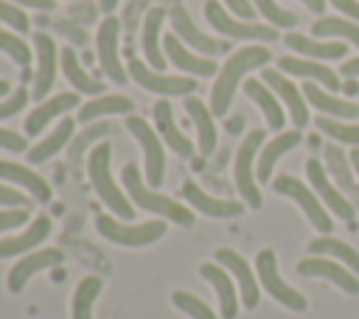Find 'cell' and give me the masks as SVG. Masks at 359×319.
Returning <instances> with one entry per match:
<instances>
[{"mask_svg": "<svg viewBox=\"0 0 359 319\" xmlns=\"http://www.w3.org/2000/svg\"><path fill=\"white\" fill-rule=\"evenodd\" d=\"M339 73H342L345 78H356V76H359V59H348V62L339 67Z\"/></svg>", "mask_w": 359, "mask_h": 319, "instance_id": "cell-54", "label": "cell"}, {"mask_svg": "<svg viewBox=\"0 0 359 319\" xmlns=\"http://www.w3.org/2000/svg\"><path fill=\"white\" fill-rule=\"evenodd\" d=\"M342 14H348V20L359 22V0H331Z\"/></svg>", "mask_w": 359, "mask_h": 319, "instance_id": "cell-52", "label": "cell"}, {"mask_svg": "<svg viewBox=\"0 0 359 319\" xmlns=\"http://www.w3.org/2000/svg\"><path fill=\"white\" fill-rule=\"evenodd\" d=\"M216 263H219V266H224V269L236 277V283H238V294H241V302H244L247 308H255L261 294H258V280H255L252 269L247 266V260H244L238 252H233V249H219V252H216Z\"/></svg>", "mask_w": 359, "mask_h": 319, "instance_id": "cell-21", "label": "cell"}, {"mask_svg": "<svg viewBox=\"0 0 359 319\" xmlns=\"http://www.w3.org/2000/svg\"><path fill=\"white\" fill-rule=\"evenodd\" d=\"M168 20V6L157 3L146 11L143 17V34H140V45H143V53H146V62L154 67V70H163L165 67V53H163V22Z\"/></svg>", "mask_w": 359, "mask_h": 319, "instance_id": "cell-15", "label": "cell"}, {"mask_svg": "<svg viewBox=\"0 0 359 319\" xmlns=\"http://www.w3.org/2000/svg\"><path fill=\"white\" fill-rule=\"evenodd\" d=\"M95 229L121 246H149L154 241H160L165 235V221L154 218V221H140V224H126V221H115L112 215H98L95 218Z\"/></svg>", "mask_w": 359, "mask_h": 319, "instance_id": "cell-4", "label": "cell"}, {"mask_svg": "<svg viewBox=\"0 0 359 319\" xmlns=\"http://www.w3.org/2000/svg\"><path fill=\"white\" fill-rule=\"evenodd\" d=\"M264 84H269V90L275 92V95H280V101L286 104V109H289V115H292V123L297 126V129H303L306 123H309V112H306V104H303V90L297 87V84H292L286 76H280V70H264Z\"/></svg>", "mask_w": 359, "mask_h": 319, "instance_id": "cell-20", "label": "cell"}, {"mask_svg": "<svg viewBox=\"0 0 359 319\" xmlns=\"http://www.w3.org/2000/svg\"><path fill=\"white\" fill-rule=\"evenodd\" d=\"M163 53L174 67L185 70V73H194V76H213L216 73V64L210 59H205L202 53H194L191 48H185V42L177 34L163 36Z\"/></svg>", "mask_w": 359, "mask_h": 319, "instance_id": "cell-19", "label": "cell"}, {"mask_svg": "<svg viewBox=\"0 0 359 319\" xmlns=\"http://www.w3.org/2000/svg\"><path fill=\"white\" fill-rule=\"evenodd\" d=\"M348 157H351V165H353V171L359 173V148H353V151H351Z\"/></svg>", "mask_w": 359, "mask_h": 319, "instance_id": "cell-59", "label": "cell"}, {"mask_svg": "<svg viewBox=\"0 0 359 319\" xmlns=\"http://www.w3.org/2000/svg\"><path fill=\"white\" fill-rule=\"evenodd\" d=\"M303 95L311 101V106H314V109H320V112H323V115H328V118L353 120V118L359 115V106H353L351 101H342V98H337V95L325 92V90H323V87H317V84H303Z\"/></svg>", "mask_w": 359, "mask_h": 319, "instance_id": "cell-29", "label": "cell"}, {"mask_svg": "<svg viewBox=\"0 0 359 319\" xmlns=\"http://www.w3.org/2000/svg\"><path fill=\"white\" fill-rule=\"evenodd\" d=\"M0 148H8V151H25L28 143H25V137H22L20 132H14V129H3V126H0Z\"/></svg>", "mask_w": 359, "mask_h": 319, "instance_id": "cell-49", "label": "cell"}, {"mask_svg": "<svg viewBox=\"0 0 359 319\" xmlns=\"http://www.w3.org/2000/svg\"><path fill=\"white\" fill-rule=\"evenodd\" d=\"M272 190L280 193V196L294 199V204L309 215V221H311L323 235L331 232L334 221H331V215L325 213V204H323L320 196H317L309 185H303L297 176H292V173H280V176H275V179H272Z\"/></svg>", "mask_w": 359, "mask_h": 319, "instance_id": "cell-6", "label": "cell"}, {"mask_svg": "<svg viewBox=\"0 0 359 319\" xmlns=\"http://www.w3.org/2000/svg\"><path fill=\"white\" fill-rule=\"evenodd\" d=\"M14 6H28V8H39V11H50L56 6V0H8Z\"/></svg>", "mask_w": 359, "mask_h": 319, "instance_id": "cell-53", "label": "cell"}, {"mask_svg": "<svg viewBox=\"0 0 359 319\" xmlns=\"http://www.w3.org/2000/svg\"><path fill=\"white\" fill-rule=\"evenodd\" d=\"M309 252L311 255H323V257H337L339 263H345L353 274H359V252L353 246H348L345 241L339 238H331V235H320L309 243Z\"/></svg>", "mask_w": 359, "mask_h": 319, "instance_id": "cell-37", "label": "cell"}, {"mask_svg": "<svg viewBox=\"0 0 359 319\" xmlns=\"http://www.w3.org/2000/svg\"><path fill=\"white\" fill-rule=\"evenodd\" d=\"M3 95H8V84L0 78V98H3Z\"/></svg>", "mask_w": 359, "mask_h": 319, "instance_id": "cell-60", "label": "cell"}, {"mask_svg": "<svg viewBox=\"0 0 359 319\" xmlns=\"http://www.w3.org/2000/svg\"><path fill=\"white\" fill-rule=\"evenodd\" d=\"M300 140H303L300 132H280L275 140H269V143L261 148V154H258V179H261V182H269L275 162H278L286 151H292Z\"/></svg>", "mask_w": 359, "mask_h": 319, "instance_id": "cell-31", "label": "cell"}, {"mask_svg": "<svg viewBox=\"0 0 359 319\" xmlns=\"http://www.w3.org/2000/svg\"><path fill=\"white\" fill-rule=\"evenodd\" d=\"M73 129H76V123H73V118L70 115H65V118H59V123L45 134V140H39L34 148H28V162H34V165H39V162H45V160H50L53 154H59L65 146H67V140L73 137Z\"/></svg>", "mask_w": 359, "mask_h": 319, "instance_id": "cell-28", "label": "cell"}, {"mask_svg": "<svg viewBox=\"0 0 359 319\" xmlns=\"http://www.w3.org/2000/svg\"><path fill=\"white\" fill-rule=\"evenodd\" d=\"M306 173H309L311 190L320 196V201H325V207H328L331 213H337L339 218H345L348 227H353V213H356V207L345 199V193H342L339 187L331 185V179L325 176V165H323L320 160H309V162H306Z\"/></svg>", "mask_w": 359, "mask_h": 319, "instance_id": "cell-13", "label": "cell"}, {"mask_svg": "<svg viewBox=\"0 0 359 319\" xmlns=\"http://www.w3.org/2000/svg\"><path fill=\"white\" fill-rule=\"evenodd\" d=\"M48 235H50V218L48 215H36L20 235L0 238V257H14V255H22V252H31Z\"/></svg>", "mask_w": 359, "mask_h": 319, "instance_id": "cell-26", "label": "cell"}, {"mask_svg": "<svg viewBox=\"0 0 359 319\" xmlns=\"http://www.w3.org/2000/svg\"><path fill=\"white\" fill-rule=\"evenodd\" d=\"M182 199L199 210L202 215H210V218H236L244 213V204L241 201H233V199H216L210 193H205L196 182H185L182 185Z\"/></svg>", "mask_w": 359, "mask_h": 319, "instance_id": "cell-17", "label": "cell"}, {"mask_svg": "<svg viewBox=\"0 0 359 319\" xmlns=\"http://www.w3.org/2000/svg\"><path fill=\"white\" fill-rule=\"evenodd\" d=\"M0 22H6V25H11L14 31H28V25H31V20L25 17V11H22V6H14V3H8V0H0Z\"/></svg>", "mask_w": 359, "mask_h": 319, "instance_id": "cell-44", "label": "cell"}, {"mask_svg": "<svg viewBox=\"0 0 359 319\" xmlns=\"http://www.w3.org/2000/svg\"><path fill=\"white\" fill-rule=\"evenodd\" d=\"M59 31L70 34L76 42H84V31H81V28H76V25H70V22H59Z\"/></svg>", "mask_w": 359, "mask_h": 319, "instance_id": "cell-55", "label": "cell"}, {"mask_svg": "<svg viewBox=\"0 0 359 319\" xmlns=\"http://www.w3.org/2000/svg\"><path fill=\"white\" fill-rule=\"evenodd\" d=\"M185 109H188V115H191V120H194V126H196L199 151H202V154H213V148H216V126H213V112H210V106H205L199 98L188 95V98H185Z\"/></svg>", "mask_w": 359, "mask_h": 319, "instance_id": "cell-33", "label": "cell"}, {"mask_svg": "<svg viewBox=\"0 0 359 319\" xmlns=\"http://www.w3.org/2000/svg\"><path fill=\"white\" fill-rule=\"evenodd\" d=\"M280 70L283 73H292V76H303V78H314L320 84H325V90H342L339 84V76L334 70H328L325 64H317V62H303V59H294V56H280Z\"/></svg>", "mask_w": 359, "mask_h": 319, "instance_id": "cell-35", "label": "cell"}, {"mask_svg": "<svg viewBox=\"0 0 359 319\" xmlns=\"http://www.w3.org/2000/svg\"><path fill=\"white\" fill-rule=\"evenodd\" d=\"M224 6L238 17V20H252L255 17V6L250 0H224Z\"/></svg>", "mask_w": 359, "mask_h": 319, "instance_id": "cell-51", "label": "cell"}, {"mask_svg": "<svg viewBox=\"0 0 359 319\" xmlns=\"http://www.w3.org/2000/svg\"><path fill=\"white\" fill-rule=\"evenodd\" d=\"M261 146H264V132L261 129H252L247 137H244V143L238 146V151H236V162H233V176H236V187H238V193H241V199L247 201V207H252V210H258L261 207V190H258V185H255V173H252V162H255V154L261 151Z\"/></svg>", "mask_w": 359, "mask_h": 319, "instance_id": "cell-5", "label": "cell"}, {"mask_svg": "<svg viewBox=\"0 0 359 319\" xmlns=\"http://www.w3.org/2000/svg\"><path fill=\"white\" fill-rule=\"evenodd\" d=\"M255 271H258V283L266 288V294L272 297V299H278L280 305H286L289 311H306V297L297 291V288H292L283 277H280V271H278V257H275V252L272 249H261L258 252V257H255Z\"/></svg>", "mask_w": 359, "mask_h": 319, "instance_id": "cell-8", "label": "cell"}, {"mask_svg": "<svg viewBox=\"0 0 359 319\" xmlns=\"http://www.w3.org/2000/svg\"><path fill=\"white\" fill-rule=\"evenodd\" d=\"M34 48H36V73H34V92L31 95L36 101H42L45 92L53 87V76H56V42L45 31H36Z\"/></svg>", "mask_w": 359, "mask_h": 319, "instance_id": "cell-18", "label": "cell"}, {"mask_svg": "<svg viewBox=\"0 0 359 319\" xmlns=\"http://www.w3.org/2000/svg\"><path fill=\"white\" fill-rule=\"evenodd\" d=\"M126 129L132 132V137L140 143L143 148V160H146V182L149 187H160L163 185V173H165V154H163V140L157 134V129H151L143 118L137 115H126Z\"/></svg>", "mask_w": 359, "mask_h": 319, "instance_id": "cell-9", "label": "cell"}, {"mask_svg": "<svg viewBox=\"0 0 359 319\" xmlns=\"http://www.w3.org/2000/svg\"><path fill=\"white\" fill-rule=\"evenodd\" d=\"M205 17L219 34H224L230 39H258V42H275L278 39V31L272 25H261V22H252V20H238V17L227 14L219 0L205 3Z\"/></svg>", "mask_w": 359, "mask_h": 319, "instance_id": "cell-7", "label": "cell"}, {"mask_svg": "<svg viewBox=\"0 0 359 319\" xmlns=\"http://www.w3.org/2000/svg\"><path fill=\"white\" fill-rule=\"evenodd\" d=\"M283 42L303 53V56H311V59H342L348 53V45L345 42H320V39H311V36H303V34H286Z\"/></svg>", "mask_w": 359, "mask_h": 319, "instance_id": "cell-34", "label": "cell"}, {"mask_svg": "<svg viewBox=\"0 0 359 319\" xmlns=\"http://www.w3.org/2000/svg\"><path fill=\"white\" fill-rule=\"evenodd\" d=\"M121 182L132 199V204H137L140 210H149V213H157V218H165V221H177L180 227H191L194 224V213L188 207H182L177 199L160 193V190H151L143 176H140V168L135 162H126L123 165V173H121Z\"/></svg>", "mask_w": 359, "mask_h": 319, "instance_id": "cell-2", "label": "cell"}, {"mask_svg": "<svg viewBox=\"0 0 359 319\" xmlns=\"http://www.w3.org/2000/svg\"><path fill=\"white\" fill-rule=\"evenodd\" d=\"M199 274L213 285L216 297H219V308H222V316L224 319H236L238 313V297H236V283L230 277V271L219 263H202L199 266Z\"/></svg>", "mask_w": 359, "mask_h": 319, "instance_id": "cell-23", "label": "cell"}, {"mask_svg": "<svg viewBox=\"0 0 359 319\" xmlns=\"http://www.w3.org/2000/svg\"><path fill=\"white\" fill-rule=\"evenodd\" d=\"M25 104H28V90H25V87H14V90L0 101V120L14 118L20 109H25Z\"/></svg>", "mask_w": 359, "mask_h": 319, "instance_id": "cell-45", "label": "cell"}, {"mask_svg": "<svg viewBox=\"0 0 359 319\" xmlns=\"http://www.w3.org/2000/svg\"><path fill=\"white\" fill-rule=\"evenodd\" d=\"M317 129L325 132L328 137L334 140H342V143H351V146H359V126H348L337 118H328V115H320L317 118Z\"/></svg>", "mask_w": 359, "mask_h": 319, "instance_id": "cell-41", "label": "cell"}, {"mask_svg": "<svg viewBox=\"0 0 359 319\" xmlns=\"http://www.w3.org/2000/svg\"><path fill=\"white\" fill-rule=\"evenodd\" d=\"M129 76L149 92H157V95H191L196 90V81L188 78V76H165L154 67H149L146 62L140 59H132L129 62Z\"/></svg>", "mask_w": 359, "mask_h": 319, "instance_id": "cell-10", "label": "cell"}, {"mask_svg": "<svg viewBox=\"0 0 359 319\" xmlns=\"http://www.w3.org/2000/svg\"><path fill=\"white\" fill-rule=\"evenodd\" d=\"M25 221H28V210H25V207H8V210H0V232L14 229V227H22Z\"/></svg>", "mask_w": 359, "mask_h": 319, "instance_id": "cell-47", "label": "cell"}, {"mask_svg": "<svg viewBox=\"0 0 359 319\" xmlns=\"http://www.w3.org/2000/svg\"><path fill=\"white\" fill-rule=\"evenodd\" d=\"M101 288H104V280L95 277V274H87L76 285V291H73V311H70L73 319H93V302L101 294Z\"/></svg>", "mask_w": 359, "mask_h": 319, "instance_id": "cell-38", "label": "cell"}, {"mask_svg": "<svg viewBox=\"0 0 359 319\" xmlns=\"http://www.w3.org/2000/svg\"><path fill=\"white\" fill-rule=\"evenodd\" d=\"M62 73L67 78L70 87H76V92H87V95H104V84L98 78H93L81 64H79V56L73 48H65L62 50Z\"/></svg>", "mask_w": 359, "mask_h": 319, "instance_id": "cell-32", "label": "cell"}, {"mask_svg": "<svg viewBox=\"0 0 359 319\" xmlns=\"http://www.w3.org/2000/svg\"><path fill=\"white\" fill-rule=\"evenodd\" d=\"M0 179L25 187V190L34 196V201H42V204H45V201L50 199V185L45 182V176H39L36 171H31V168H25V165H20V162L0 160Z\"/></svg>", "mask_w": 359, "mask_h": 319, "instance_id": "cell-27", "label": "cell"}, {"mask_svg": "<svg viewBox=\"0 0 359 319\" xmlns=\"http://www.w3.org/2000/svg\"><path fill=\"white\" fill-rule=\"evenodd\" d=\"M342 90H345V92H356V90H359V84H356L353 78H345V84H342Z\"/></svg>", "mask_w": 359, "mask_h": 319, "instance_id": "cell-58", "label": "cell"}, {"mask_svg": "<svg viewBox=\"0 0 359 319\" xmlns=\"http://www.w3.org/2000/svg\"><path fill=\"white\" fill-rule=\"evenodd\" d=\"M118 34H121V20H115L112 14L101 20L98 34H95V53H98V64L107 73V78H112L115 84H126V70L118 56Z\"/></svg>", "mask_w": 359, "mask_h": 319, "instance_id": "cell-11", "label": "cell"}, {"mask_svg": "<svg viewBox=\"0 0 359 319\" xmlns=\"http://www.w3.org/2000/svg\"><path fill=\"white\" fill-rule=\"evenodd\" d=\"M168 22H171L174 34H177L185 45H191V50H196V53L219 56V53H224V50H227V42H219V39H213V36L202 34V31L194 25V20L188 17V11H185L180 3H177V6H168Z\"/></svg>", "mask_w": 359, "mask_h": 319, "instance_id": "cell-14", "label": "cell"}, {"mask_svg": "<svg viewBox=\"0 0 359 319\" xmlns=\"http://www.w3.org/2000/svg\"><path fill=\"white\" fill-rule=\"evenodd\" d=\"M132 109H135V101L126 95H98L79 109V120L93 123L101 115H132Z\"/></svg>", "mask_w": 359, "mask_h": 319, "instance_id": "cell-36", "label": "cell"}, {"mask_svg": "<svg viewBox=\"0 0 359 319\" xmlns=\"http://www.w3.org/2000/svg\"><path fill=\"white\" fill-rule=\"evenodd\" d=\"M314 36H342L359 48V22L345 20V17H323L311 25Z\"/></svg>", "mask_w": 359, "mask_h": 319, "instance_id": "cell-39", "label": "cell"}, {"mask_svg": "<svg viewBox=\"0 0 359 319\" xmlns=\"http://www.w3.org/2000/svg\"><path fill=\"white\" fill-rule=\"evenodd\" d=\"M266 62H269V48H264V45H250V48L236 50L222 64V70L216 76V84L210 90V112L213 115H224L230 109V101H233L236 87L241 84V78L250 70H255V67H261Z\"/></svg>", "mask_w": 359, "mask_h": 319, "instance_id": "cell-1", "label": "cell"}, {"mask_svg": "<svg viewBox=\"0 0 359 319\" xmlns=\"http://www.w3.org/2000/svg\"><path fill=\"white\" fill-rule=\"evenodd\" d=\"M109 160H112V146L109 143H98L90 148V157H87V173H90V182L98 193V199L121 218H135V204L132 199H126V193L115 185L112 179V168H109Z\"/></svg>", "mask_w": 359, "mask_h": 319, "instance_id": "cell-3", "label": "cell"}, {"mask_svg": "<svg viewBox=\"0 0 359 319\" xmlns=\"http://www.w3.org/2000/svg\"><path fill=\"white\" fill-rule=\"evenodd\" d=\"M62 263H65V252L56 249V246H45V249L28 252V255H22V257L11 266V271H8V277H6V285H8L11 294H20V291L25 288V283H28L34 274H39V271H45V269H53V266H62Z\"/></svg>", "mask_w": 359, "mask_h": 319, "instance_id": "cell-12", "label": "cell"}, {"mask_svg": "<svg viewBox=\"0 0 359 319\" xmlns=\"http://www.w3.org/2000/svg\"><path fill=\"white\" fill-rule=\"evenodd\" d=\"M151 8V0H129L126 11H123V28L126 31H135L140 17H146V11Z\"/></svg>", "mask_w": 359, "mask_h": 319, "instance_id": "cell-46", "label": "cell"}, {"mask_svg": "<svg viewBox=\"0 0 359 319\" xmlns=\"http://www.w3.org/2000/svg\"><path fill=\"white\" fill-rule=\"evenodd\" d=\"M98 6H101V11H107V14H112V8L118 6V0H101Z\"/></svg>", "mask_w": 359, "mask_h": 319, "instance_id": "cell-57", "label": "cell"}, {"mask_svg": "<svg viewBox=\"0 0 359 319\" xmlns=\"http://www.w3.org/2000/svg\"><path fill=\"white\" fill-rule=\"evenodd\" d=\"M297 274H303V277H325V280L337 283V285H339L342 291H348V294H356V291H359L356 274H353L348 266H339V263H334V260H328V257H323V255L303 257V260L297 263Z\"/></svg>", "mask_w": 359, "mask_h": 319, "instance_id": "cell-16", "label": "cell"}, {"mask_svg": "<svg viewBox=\"0 0 359 319\" xmlns=\"http://www.w3.org/2000/svg\"><path fill=\"white\" fill-rule=\"evenodd\" d=\"M0 204H6V207H25V196L17 187H8V185L0 182Z\"/></svg>", "mask_w": 359, "mask_h": 319, "instance_id": "cell-50", "label": "cell"}, {"mask_svg": "<svg viewBox=\"0 0 359 319\" xmlns=\"http://www.w3.org/2000/svg\"><path fill=\"white\" fill-rule=\"evenodd\" d=\"M107 132H112L109 129V123H93L90 129H87V134L76 143V148H73V165H79V157H81V148H84V143H90V140H95V137H104Z\"/></svg>", "mask_w": 359, "mask_h": 319, "instance_id": "cell-48", "label": "cell"}, {"mask_svg": "<svg viewBox=\"0 0 359 319\" xmlns=\"http://www.w3.org/2000/svg\"><path fill=\"white\" fill-rule=\"evenodd\" d=\"M303 3H306V6H309L314 14H320V11L325 8V0H303Z\"/></svg>", "mask_w": 359, "mask_h": 319, "instance_id": "cell-56", "label": "cell"}, {"mask_svg": "<svg viewBox=\"0 0 359 319\" xmlns=\"http://www.w3.org/2000/svg\"><path fill=\"white\" fill-rule=\"evenodd\" d=\"M323 154H325V168H328V173L334 176V182H337V187L351 199V204L359 210V185H356V179H353V171H351V157L339 148V146H325L323 148Z\"/></svg>", "mask_w": 359, "mask_h": 319, "instance_id": "cell-25", "label": "cell"}, {"mask_svg": "<svg viewBox=\"0 0 359 319\" xmlns=\"http://www.w3.org/2000/svg\"><path fill=\"white\" fill-rule=\"evenodd\" d=\"M79 106V92H59L53 95L50 101H42L36 109L28 112L25 118V132L28 134H42L45 126L53 120V118H65L67 109H76Z\"/></svg>", "mask_w": 359, "mask_h": 319, "instance_id": "cell-24", "label": "cell"}, {"mask_svg": "<svg viewBox=\"0 0 359 319\" xmlns=\"http://www.w3.org/2000/svg\"><path fill=\"white\" fill-rule=\"evenodd\" d=\"M151 112H154V126H157L160 140H163L171 151H177L180 157H191V154H194V143L180 132V126H177V120H174V106H171L165 98H160Z\"/></svg>", "mask_w": 359, "mask_h": 319, "instance_id": "cell-22", "label": "cell"}, {"mask_svg": "<svg viewBox=\"0 0 359 319\" xmlns=\"http://www.w3.org/2000/svg\"><path fill=\"white\" fill-rule=\"evenodd\" d=\"M244 92H247V95L261 106V112H264V118H266L269 129L280 132V129H283V123H286V115H283L280 101L275 98V92H272L264 81H258V78H250V81L244 84Z\"/></svg>", "mask_w": 359, "mask_h": 319, "instance_id": "cell-30", "label": "cell"}, {"mask_svg": "<svg viewBox=\"0 0 359 319\" xmlns=\"http://www.w3.org/2000/svg\"><path fill=\"white\" fill-rule=\"evenodd\" d=\"M252 6H255L272 25H280V28H292V25H297V14L280 8L275 0H252Z\"/></svg>", "mask_w": 359, "mask_h": 319, "instance_id": "cell-43", "label": "cell"}, {"mask_svg": "<svg viewBox=\"0 0 359 319\" xmlns=\"http://www.w3.org/2000/svg\"><path fill=\"white\" fill-rule=\"evenodd\" d=\"M171 302L182 311V313H188L191 319H219L216 313H213V308L208 305V302H202L196 294H188V291H174L171 294Z\"/></svg>", "mask_w": 359, "mask_h": 319, "instance_id": "cell-40", "label": "cell"}, {"mask_svg": "<svg viewBox=\"0 0 359 319\" xmlns=\"http://www.w3.org/2000/svg\"><path fill=\"white\" fill-rule=\"evenodd\" d=\"M0 50L8 53L20 64V70H28V64H31V48L22 42V36L8 34V31H0Z\"/></svg>", "mask_w": 359, "mask_h": 319, "instance_id": "cell-42", "label": "cell"}]
</instances>
